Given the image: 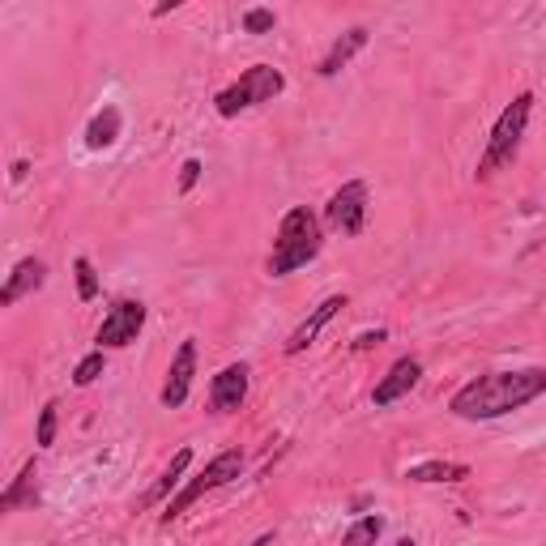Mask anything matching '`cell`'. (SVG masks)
I'll use <instances>...</instances> for the list:
<instances>
[{
	"instance_id": "cell-5",
	"label": "cell",
	"mask_w": 546,
	"mask_h": 546,
	"mask_svg": "<svg viewBox=\"0 0 546 546\" xmlns=\"http://www.w3.org/2000/svg\"><path fill=\"white\" fill-rule=\"evenodd\" d=\"M239 470H244V453L239 448H222V453L205 465V470L192 478V483L175 495V500H167V508H163V525H171V521H180L184 512L201 500V495H210V491H218V487H227V483H235L239 478Z\"/></svg>"
},
{
	"instance_id": "cell-4",
	"label": "cell",
	"mask_w": 546,
	"mask_h": 546,
	"mask_svg": "<svg viewBox=\"0 0 546 546\" xmlns=\"http://www.w3.org/2000/svg\"><path fill=\"white\" fill-rule=\"evenodd\" d=\"M282 90H286L282 69H273V64H252V69L239 73V82H231L227 90L214 94V111H218L222 120H235L239 111L261 107V103H273Z\"/></svg>"
},
{
	"instance_id": "cell-11",
	"label": "cell",
	"mask_w": 546,
	"mask_h": 546,
	"mask_svg": "<svg viewBox=\"0 0 546 546\" xmlns=\"http://www.w3.org/2000/svg\"><path fill=\"white\" fill-rule=\"evenodd\" d=\"M346 303H350L346 295H329L325 303H316L312 316H308V320H299V329H295L291 337H286V355H303V350H308V346L316 342V337H320V329H325L329 320L346 308Z\"/></svg>"
},
{
	"instance_id": "cell-23",
	"label": "cell",
	"mask_w": 546,
	"mask_h": 546,
	"mask_svg": "<svg viewBox=\"0 0 546 546\" xmlns=\"http://www.w3.org/2000/svg\"><path fill=\"white\" fill-rule=\"evenodd\" d=\"M201 180V158H188V163L180 167V192H192Z\"/></svg>"
},
{
	"instance_id": "cell-10",
	"label": "cell",
	"mask_w": 546,
	"mask_h": 546,
	"mask_svg": "<svg viewBox=\"0 0 546 546\" xmlns=\"http://www.w3.org/2000/svg\"><path fill=\"white\" fill-rule=\"evenodd\" d=\"M210 401H214L218 414H235L239 406H244L248 401V367L244 363L222 367V372L214 376V384H210Z\"/></svg>"
},
{
	"instance_id": "cell-26",
	"label": "cell",
	"mask_w": 546,
	"mask_h": 546,
	"mask_svg": "<svg viewBox=\"0 0 546 546\" xmlns=\"http://www.w3.org/2000/svg\"><path fill=\"white\" fill-rule=\"evenodd\" d=\"M393 546H419V542H414V538H397Z\"/></svg>"
},
{
	"instance_id": "cell-21",
	"label": "cell",
	"mask_w": 546,
	"mask_h": 546,
	"mask_svg": "<svg viewBox=\"0 0 546 546\" xmlns=\"http://www.w3.org/2000/svg\"><path fill=\"white\" fill-rule=\"evenodd\" d=\"M239 22H244L248 35H269V30L278 26V13H273V9H244V18H239Z\"/></svg>"
},
{
	"instance_id": "cell-19",
	"label": "cell",
	"mask_w": 546,
	"mask_h": 546,
	"mask_svg": "<svg viewBox=\"0 0 546 546\" xmlns=\"http://www.w3.org/2000/svg\"><path fill=\"white\" fill-rule=\"evenodd\" d=\"M73 273H77V299H82V303L99 299V273H94V265L86 261V256H77V261H73Z\"/></svg>"
},
{
	"instance_id": "cell-3",
	"label": "cell",
	"mask_w": 546,
	"mask_h": 546,
	"mask_svg": "<svg viewBox=\"0 0 546 546\" xmlns=\"http://www.w3.org/2000/svg\"><path fill=\"white\" fill-rule=\"evenodd\" d=\"M529 116H534V94H517L504 111H500V120H495L491 128V137H487V150L483 158H478V180H491L495 171H504L512 158H517L521 150V137H525V128H529Z\"/></svg>"
},
{
	"instance_id": "cell-18",
	"label": "cell",
	"mask_w": 546,
	"mask_h": 546,
	"mask_svg": "<svg viewBox=\"0 0 546 546\" xmlns=\"http://www.w3.org/2000/svg\"><path fill=\"white\" fill-rule=\"evenodd\" d=\"M380 534H384V517H359L342 534V546H376Z\"/></svg>"
},
{
	"instance_id": "cell-16",
	"label": "cell",
	"mask_w": 546,
	"mask_h": 546,
	"mask_svg": "<svg viewBox=\"0 0 546 546\" xmlns=\"http://www.w3.org/2000/svg\"><path fill=\"white\" fill-rule=\"evenodd\" d=\"M410 483H465L470 478V465L465 461H423L406 470Z\"/></svg>"
},
{
	"instance_id": "cell-22",
	"label": "cell",
	"mask_w": 546,
	"mask_h": 546,
	"mask_svg": "<svg viewBox=\"0 0 546 546\" xmlns=\"http://www.w3.org/2000/svg\"><path fill=\"white\" fill-rule=\"evenodd\" d=\"M56 410H60L56 401H47V406L39 410V436H35L39 448H52L56 444Z\"/></svg>"
},
{
	"instance_id": "cell-12",
	"label": "cell",
	"mask_w": 546,
	"mask_h": 546,
	"mask_svg": "<svg viewBox=\"0 0 546 546\" xmlns=\"http://www.w3.org/2000/svg\"><path fill=\"white\" fill-rule=\"evenodd\" d=\"M43 282H47V265L39 261V256H26V261H18V265H13L9 282L0 286V308H13V303H18V299L35 295Z\"/></svg>"
},
{
	"instance_id": "cell-9",
	"label": "cell",
	"mask_w": 546,
	"mask_h": 546,
	"mask_svg": "<svg viewBox=\"0 0 546 546\" xmlns=\"http://www.w3.org/2000/svg\"><path fill=\"white\" fill-rule=\"evenodd\" d=\"M423 380V363L414 359V355H406V359H397L389 372H384L380 380H376V389H372V401L376 406H393V401H401L406 397L414 384Z\"/></svg>"
},
{
	"instance_id": "cell-6",
	"label": "cell",
	"mask_w": 546,
	"mask_h": 546,
	"mask_svg": "<svg viewBox=\"0 0 546 546\" xmlns=\"http://www.w3.org/2000/svg\"><path fill=\"white\" fill-rule=\"evenodd\" d=\"M146 329V303L141 299H116L111 303V312L103 316L99 333H94V342L99 350H124L137 342V333Z\"/></svg>"
},
{
	"instance_id": "cell-25",
	"label": "cell",
	"mask_w": 546,
	"mask_h": 546,
	"mask_svg": "<svg viewBox=\"0 0 546 546\" xmlns=\"http://www.w3.org/2000/svg\"><path fill=\"white\" fill-rule=\"evenodd\" d=\"M248 546H273V534H261V538H252Z\"/></svg>"
},
{
	"instance_id": "cell-7",
	"label": "cell",
	"mask_w": 546,
	"mask_h": 546,
	"mask_svg": "<svg viewBox=\"0 0 546 546\" xmlns=\"http://www.w3.org/2000/svg\"><path fill=\"white\" fill-rule=\"evenodd\" d=\"M325 222L342 235H359L367 227V184L350 180V184L337 188L329 197V205H325Z\"/></svg>"
},
{
	"instance_id": "cell-1",
	"label": "cell",
	"mask_w": 546,
	"mask_h": 546,
	"mask_svg": "<svg viewBox=\"0 0 546 546\" xmlns=\"http://www.w3.org/2000/svg\"><path fill=\"white\" fill-rule=\"evenodd\" d=\"M546 393V367H525V372H487L461 384L448 401V410L465 423H491L504 414L529 406L534 397Z\"/></svg>"
},
{
	"instance_id": "cell-13",
	"label": "cell",
	"mask_w": 546,
	"mask_h": 546,
	"mask_svg": "<svg viewBox=\"0 0 546 546\" xmlns=\"http://www.w3.org/2000/svg\"><path fill=\"white\" fill-rule=\"evenodd\" d=\"M363 47H367V26H350L342 39H333V47L325 52V60L316 64V73H320V77H337L350 60H355V56L363 52Z\"/></svg>"
},
{
	"instance_id": "cell-24",
	"label": "cell",
	"mask_w": 546,
	"mask_h": 546,
	"mask_svg": "<svg viewBox=\"0 0 546 546\" xmlns=\"http://www.w3.org/2000/svg\"><path fill=\"white\" fill-rule=\"evenodd\" d=\"M384 337H389L384 329H367V333H359V337H355V350H372V346H380V342H384Z\"/></svg>"
},
{
	"instance_id": "cell-20",
	"label": "cell",
	"mask_w": 546,
	"mask_h": 546,
	"mask_svg": "<svg viewBox=\"0 0 546 546\" xmlns=\"http://www.w3.org/2000/svg\"><path fill=\"white\" fill-rule=\"evenodd\" d=\"M103 367H107V355H103V350H90V355L73 367V384H77V389H86V384H94L103 376Z\"/></svg>"
},
{
	"instance_id": "cell-17",
	"label": "cell",
	"mask_w": 546,
	"mask_h": 546,
	"mask_svg": "<svg viewBox=\"0 0 546 546\" xmlns=\"http://www.w3.org/2000/svg\"><path fill=\"white\" fill-rule=\"evenodd\" d=\"M22 504H35V457L22 465V474L13 478L5 495H0V512H13V508H22Z\"/></svg>"
},
{
	"instance_id": "cell-15",
	"label": "cell",
	"mask_w": 546,
	"mask_h": 546,
	"mask_svg": "<svg viewBox=\"0 0 546 546\" xmlns=\"http://www.w3.org/2000/svg\"><path fill=\"white\" fill-rule=\"evenodd\" d=\"M188 465H192V448H180V453L171 457V465L163 470V478H158V483H154V487H150V491L137 500V508H154L158 500H167V495H171L175 487H180V478H184Z\"/></svg>"
},
{
	"instance_id": "cell-8",
	"label": "cell",
	"mask_w": 546,
	"mask_h": 546,
	"mask_svg": "<svg viewBox=\"0 0 546 546\" xmlns=\"http://www.w3.org/2000/svg\"><path fill=\"white\" fill-rule=\"evenodd\" d=\"M192 376H197V337H184L171 367H167V384H163V393H158V401H163L167 410H180L192 393Z\"/></svg>"
},
{
	"instance_id": "cell-14",
	"label": "cell",
	"mask_w": 546,
	"mask_h": 546,
	"mask_svg": "<svg viewBox=\"0 0 546 546\" xmlns=\"http://www.w3.org/2000/svg\"><path fill=\"white\" fill-rule=\"evenodd\" d=\"M120 128H124V116L116 103H107L103 111H94V120L86 124V150H111L120 141Z\"/></svg>"
},
{
	"instance_id": "cell-2",
	"label": "cell",
	"mask_w": 546,
	"mask_h": 546,
	"mask_svg": "<svg viewBox=\"0 0 546 546\" xmlns=\"http://www.w3.org/2000/svg\"><path fill=\"white\" fill-rule=\"evenodd\" d=\"M320 248H325V231H320V218L308 205H295L286 210L278 222V235H273V252H269V273L273 278H286L303 265H312Z\"/></svg>"
}]
</instances>
